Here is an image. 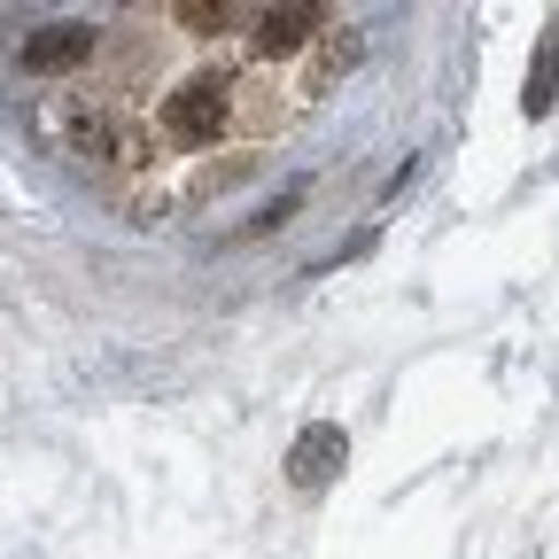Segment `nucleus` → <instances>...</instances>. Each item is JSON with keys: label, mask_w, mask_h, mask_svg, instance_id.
I'll use <instances>...</instances> for the list:
<instances>
[{"label": "nucleus", "mask_w": 559, "mask_h": 559, "mask_svg": "<svg viewBox=\"0 0 559 559\" xmlns=\"http://www.w3.org/2000/svg\"><path fill=\"white\" fill-rule=\"evenodd\" d=\"M334 79L264 62L241 0H164L94 39L79 79L47 86V132L132 218H171L296 132Z\"/></svg>", "instance_id": "f257e3e1"}, {"label": "nucleus", "mask_w": 559, "mask_h": 559, "mask_svg": "<svg viewBox=\"0 0 559 559\" xmlns=\"http://www.w3.org/2000/svg\"><path fill=\"white\" fill-rule=\"evenodd\" d=\"M342 459H349V436L334 428V419H311V428L296 436V451H288V481L296 489H319V481H334Z\"/></svg>", "instance_id": "f03ea898"}, {"label": "nucleus", "mask_w": 559, "mask_h": 559, "mask_svg": "<svg viewBox=\"0 0 559 559\" xmlns=\"http://www.w3.org/2000/svg\"><path fill=\"white\" fill-rule=\"evenodd\" d=\"M551 102H559V32H544V47H536V70H528L521 109H528V117H544Z\"/></svg>", "instance_id": "7ed1b4c3"}]
</instances>
